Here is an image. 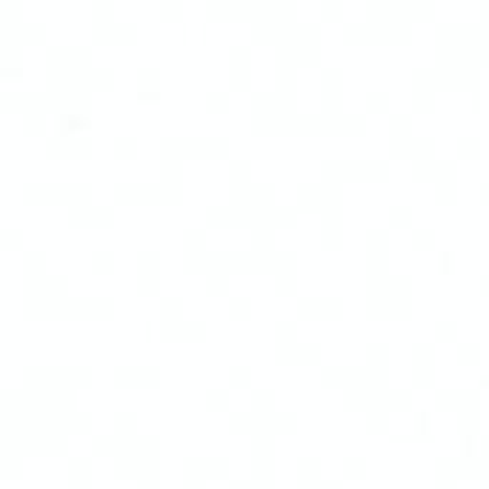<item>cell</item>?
Returning a JSON list of instances; mask_svg holds the SVG:
<instances>
[{"label": "cell", "instance_id": "obj_1", "mask_svg": "<svg viewBox=\"0 0 489 489\" xmlns=\"http://www.w3.org/2000/svg\"><path fill=\"white\" fill-rule=\"evenodd\" d=\"M410 358H412V381L427 386L435 381V349L427 344V340H415L410 347Z\"/></svg>", "mask_w": 489, "mask_h": 489}, {"label": "cell", "instance_id": "obj_2", "mask_svg": "<svg viewBox=\"0 0 489 489\" xmlns=\"http://www.w3.org/2000/svg\"><path fill=\"white\" fill-rule=\"evenodd\" d=\"M298 312L303 318H335L344 312V301L338 295H303L298 301Z\"/></svg>", "mask_w": 489, "mask_h": 489}, {"label": "cell", "instance_id": "obj_3", "mask_svg": "<svg viewBox=\"0 0 489 489\" xmlns=\"http://www.w3.org/2000/svg\"><path fill=\"white\" fill-rule=\"evenodd\" d=\"M203 218H206L209 226H218V229H226V226H240V223H243V215H240V209H238V203H235L232 198L206 206Z\"/></svg>", "mask_w": 489, "mask_h": 489}, {"label": "cell", "instance_id": "obj_4", "mask_svg": "<svg viewBox=\"0 0 489 489\" xmlns=\"http://www.w3.org/2000/svg\"><path fill=\"white\" fill-rule=\"evenodd\" d=\"M21 195L29 203H60V181H29L23 184Z\"/></svg>", "mask_w": 489, "mask_h": 489}, {"label": "cell", "instance_id": "obj_5", "mask_svg": "<svg viewBox=\"0 0 489 489\" xmlns=\"http://www.w3.org/2000/svg\"><path fill=\"white\" fill-rule=\"evenodd\" d=\"M389 175V160L369 155V158H355V181H384Z\"/></svg>", "mask_w": 489, "mask_h": 489}, {"label": "cell", "instance_id": "obj_6", "mask_svg": "<svg viewBox=\"0 0 489 489\" xmlns=\"http://www.w3.org/2000/svg\"><path fill=\"white\" fill-rule=\"evenodd\" d=\"M135 86H138V97L140 101H158L160 97V86H163V77L155 66H146L135 75Z\"/></svg>", "mask_w": 489, "mask_h": 489}, {"label": "cell", "instance_id": "obj_7", "mask_svg": "<svg viewBox=\"0 0 489 489\" xmlns=\"http://www.w3.org/2000/svg\"><path fill=\"white\" fill-rule=\"evenodd\" d=\"M318 240L329 249L340 247V243H344V215H323L321 229H318Z\"/></svg>", "mask_w": 489, "mask_h": 489}, {"label": "cell", "instance_id": "obj_8", "mask_svg": "<svg viewBox=\"0 0 489 489\" xmlns=\"http://www.w3.org/2000/svg\"><path fill=\"white\" fill-rule=\"evenodd\" d=\"M115 312H118V303L112 301V298H106V295H95V298L84 295V318L106 321V318H112Z\"/></svg>", "mask_w": 489, "mask_h": 489}, {"label": "cell", "instance_id": "obj_9", "mask_svg": "<svg viewBox=\"0 0 489 489\" xmlns=\"http://www.w3.org/2000/svg\"><path fill=\"white\" fill-rule=\"evenodd\" d=\"M226 177L232 184V192H240L243 186L252 184V163L247 158H232L226 163Z\"/></svg>", "mask_w": 489, "mask_h": 489}, {"label": "cell", "instance_id": "obj_10", "mask_svg": "<svg viewBox=\"0 0 489 489\" xmlns=\"http://www.w3.org/2000/svg\"><path fill=\"white\" fill-rule=\"evenodd\" d=\"M364 364H366L375 375H381V378H384L386 364H389V347L381 344V340H372V344H366V349H364Z\"/></svg>", "mask_w": 489, "mask_h": 489}, {"label": "cell", "instance_id": "obj_11", "mask_svg": "<svg viewBox=\"0 0 489 489\" xmlns=\"http://www.w3.org/2000/svg\"><path fill=\"white\" fill-rule=\"evenodd\" d=\"M340 469H344L347 478L361 481L369 475V458L364 452H349V455H344V461H340Z\"/></svg>", "mask_w": 489, "mask_h": 489}, {"label": "cell", "instance_id": "obj_12", "mask_svg": "<svg viewBox=\"0 0 489 489\" xmlns=\"http://www.w3.org/2000/svg\"><path fill=\"white\" fill-rule=\"evenodd\" d=\"M203 403L209 406V410H215V412L229 410V386H221V384L206 386L203 389Z\"/></svg>", "mask_w": 489, "mask_h": 489}, {"label": "cell", "instance_id": "obj_13", "mask_svg": "<svg viewBox=\"0 0 489 489\" xmlns=\"http://www.w3.org/2000/svg\"><path fill=\"white\" fill-rule=\"evenodd\" d=\"M206 9H209L212 18H218V21H235V18H240V0H212Z\"/></svg>", "mask_w": 489, "mask_h": 489}, {"label": "cell", "instance_id": "obj_14", "mask_svg": "<svg viewBox=\"0 0 489 489\" xmlns=\"http://www.w3.org/2000/svg\"><path fill=\"white\" fill-rule=\"evenodd\" d=\"M226 384H229V389H247L252 384V366L249 364L226 366Z\"/></svg>", "mask_w": 489, "mask_h": 489}, {"label": "cell", "instance_id": "obj_15", "mask_svg": "<svg viewBox=\"0 0 489 489\" xmlns=\"http://www.w3.org/2000/svg\"><path fill=\"white\" fill-rule=\"evenodd\" d=\"M135 289L140 292V295H155V292L160 289V269H138Z\"/></svg>", "mask_w": 489, "mask_h": 489}, {"label": "cell", "instance_id": "obj_16", "mask_svg": "<svg viewBox=\"0 0 489 489\" xmlns=\"http://www.w3.org/2000/svg\"><path fill=\"white\" fill-rule=\"evenodd\" d=\"M252 410L260 412V415H272L275 412V389L272 386L252 389Z\"/></svg>", "mask_w": 489, "mask_h": 489}, {"label": "cell", "instance_id": "obj_17", "mask_svg": "<svg viewBox=\"0 0 489 489\" xmlns=\"http://www.w3.org/2000/svg\"><path fill=\"white\" fill-rule=\"evenodd\" d=\"M455 149H458L461 160H478L484 155V143L475 135H464V138H458V143H455Z\"/></svg>", "mask_w": 489, "mask_h": 489}, {"label": "cell", "instance_id": "obj_18", "mask_svg": "<svg viewBox=\"0 0 489 489\" xmlns=\"http://www.w3.org/2000/svg\"><path fill=\"white\" fill-rule=\"evenodd\" d=\"M364 106L369 115H384V112H389V92L386 89H369L366 97H364Z\"/></svg>", "mask_w": 489, "mask_h": 489}, {"label": "cell", "instance_id": "obj_19", "mask_svg": "<svg viewBox=\"0 0 489 489\" xmlns=\"http://www.w3.org/2000/svg\"><path fill=\"white\" fill-rule=\"evenodd\" d=\"M112 149H115L118 158L129 160V158H135L140 152V143H138V138L132 132H123V135H118L115 140H112Z\"/></svg>", "mask_w": 489, "mask_h": 489}, {"label": "cell", "instance_id": "obj_20", "mask_svg": "<svg viewBox=\"0 0 489 489\" xmlns=\"http://www.w3.org/2000/svg\"><path fill=\"white\" fill-rule=\"evenodd\" d=\"M226 312H229L232 318H238V321H247L255 312V303H252L249 295H235V298L226 301Z\"/></svg>", "mask_w": 489, "mask_h": 489}, {"label": "cell", "instance_id": "obj_21", "mask_svg": "<svg viewBox=\"0 0 489 489\" xmlns=\"http://www.w3.org/2000/svg\"><path fill=\"white\" fill-rule=\"evenodd\" d=\"M432 335L438 340H444V344H452V340H458V321L455 318H438L432 323Z\"/></svg>", "mask_w": 489, "mask_h": 489}, {"label": "cell", "instance_id": "obj_22", "mask_svg": "<svg viewBox=\"0 0 489 489\" xmlns=\"http://www.w3.org/2000/svg\"><path fill=\"white\" fill-rule=\"evenodd\" d=\"M386 221H389V226L406 229V226H412V206H406V203H392V206L386 209Z\"/></svg>", "mask_w": 489, "mask_h": 489}, {"label": "cell", "instance_id": "obj_23", "mask_svg": "<svg viewBox=\"0 0 489 489\" xmlns=\"http://www.w3.org/2000/svg\"><path fill=\"white\" fill-rule=\"evenodd\" d=\"M455 355H458V361H461V364H466V366L481 364V358H484L478 340H461V344L455 347Z\"/></svg>", "mask_w": 489, "mask_h": 489}, {"label": "cell", "instance_id": "obj_24", "mask_svg": "<svg viewBox=\"0 0 489 489\" xmlns=\"http://www.w3.org/2000/svg\"><path fill=\"white\" fill-rule=\"evenodd\" d=\"M201 466L206 472V478H223L226 475V455H218V452H212V455H201Z\"/></svg>", "mask_w": 489, "mask_h": 489}, {"label": "cell", "instance_id": "obj_25", "mask_svg": "<svg viewBox=\"0 0 489 489\" xmlns=\"http://www.w3.org/2000/svg\"><path fill=\"white\" fill-rule=\"evenodd\" d=\"M115 260L118 258H115V252H112V249H97V252L89 255V266L97 275H106V272L115 269Z\"/></svg>", "mask_w": 489, "mask_h": 489}, {"label": "cell", "instance_id": "obj_26", "mask_svg": "<svg viewBox=\"0 0 489 489\" xmlns=\"http://www.w3.org/2000/svg\"><path fill=\"white\" fill-rule=\"evenodd\" d=\"M229 92L226 89H209L206 95H203V106L209 109V112H215V115H221V112H226L229 109Z\"/></svg>", "mask_w": 489, "mask_h": 489}, {"label": "cell", "instance_id": "obj_27", "mask_svg": "<svg viewBox=\"0 0 489 489\" xmlns=\"http://www.w3.org/2000/svg\"><path fill=\"white\" fill-rule=\"evenodd\" d=\"M412 243L418 249H432L435 247V229L429 223H421V226H412V232H410Z\"/></svg>", "mask_w": 489, "mask_h": 489}, {"label": "cell", "instance_id": "obj_28", "mask_svg": "<svg viewBox=\"0 0 489 489\" xmlns=\"http://www.w3.org/2000/svg\"><path fill=\"white\" fill-rule=\"evenodd\" d=\"M155 12L160 14V21H169V23H175V21L184 18V6L177 3V0H158Z\"/></svg>", "mask_w": 489, "mask_h": 489}, {"label": "cell", "instance_id": "obj_29", "mask_svg": "<svg viewBox=\"0 0 489 489\" xmlns=\"http://www.w3.org/2000/svg\"><path fill=\"white\" fill-rule=\"evenodd\" d=\"M318 14L326 21H344V14H347V6L340 3V0H321L318 3Z\"/></svg>", "mask_w": 489, "mask_h": 489}, {"label": "cell", "instance_id": "obj_30", "mask_svg": "<svg viewBox=\"0 0 489 489\" xmlns=\"http://www.w3.org/2000/svg\"><path fill=\"white\" fill-rule=\"evenodd\" d=\"M0 243H3V249H9V252L23 249V232L18 226H3V229H0Z\"/></svg>", "mask_w": 489, "mask_h": 489}]
</instances>
